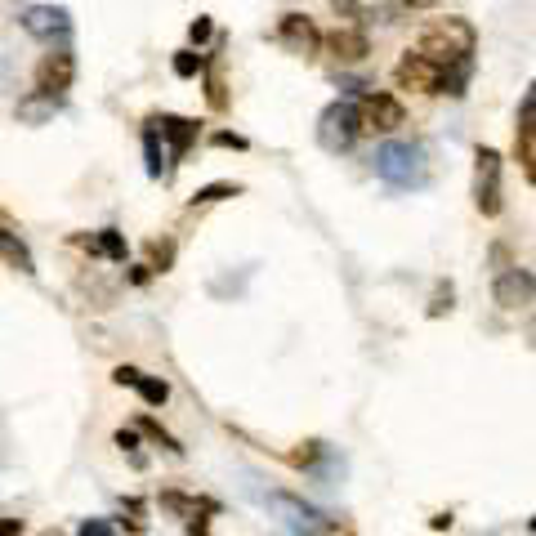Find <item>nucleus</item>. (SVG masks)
<instances>
[{
  "label": "nucleus",
  "mask_w": 536,
  "mask_h": 536,
  "mask_svg": "<svg viewBox=\"0 0 536 536\" xmlns=\"http://www.w3.org/2000/svg\"><path fill=\"white\" fill-rule=\"evenodd\" d=\"M474 45H478V32L469 18H434V23L420 27V41L416 50L425 54V59L443 63V67H474Z\"/></svg>",
  "instance_id": "1"
},
{
  "label": "nucleus",
  "mask_w": 536,
  "mask_h": 536,
  "mask_svg": "<svg viewBox=\"0 0 536 536\" xmlns=\"http://www.w3.org/2000/svg\"><path fill=\"white\" fill-rule=\"evenodd\" d=\"M469 72H474V67H443V63L425 59V54L411 45L394 67V81H398V90H411V94H452V99H461L469 85Z\"/></svg>",
  "instance_id": "2"
},
{
  "label": "nucleus",
  "mask_w": 536,
  "mask_h": 536,
  "mask_svg": "<svg viewBox=\"0 0 536 536\" xmlns=\"http://www.w3.org/2000/svg\"><path fill=\"white\" fill-rule=\"evenodd\" d=\"M376 175L385 179L389 188L407 193V188H420L429 179V152L425 143H402V139H389L376 148Z\"/></svg>",
  "instance_id": "3"
},
{
  "label": "nucleus",
  "mask_w": 536,
  "mask_h": 536,
  "mask_svg": "<svg viewBox=\"0 0 536 536\" xmlns=\"http://www.w3.org/2000/svg\"><path fill=\"white\" fill-rule=\"evenodd\" d=\"M362 139L358 130V99H335L318 117V143L327 152H349Z\"/></svg>",
  "instance_id": "4"
},
{
  "label": "nucleus",
  "mask_w": 536,
  "mask_h": 536,
  "mask_svg": "<svg viewBox=\"0 0 536 536\" xmlns=\"http://www.w3.org/2000/svg\"><path fill=\"white\" fill-rule=\"evenodd\" d=\"M501 175H505V161L496 148H478L474 152V206L483 219H496L505 206L501 197Z\"/></svg>",
  "instance_id": "5"
},
{
  "label": "nucleus",
  "mask_w": 536,
  "mask_h": 536,
  "mask_svg": "<svg viewBox=\"0 0 536 536\" xmlns=\"http://www.w3.org/2000/svg\"><path fill=\"white\" fill-rule=\"evenodd\" d=\"M407 126V108L385 90H362L358 94V130L362 134H394Z\"/></svg>",
  "instance_id": "6"
},
{
  "label": "nucleus",
  "mask_w": 536,
  "mask_h": 536,
  "mask_svg": "<svg viewBox=\"0 0 536 536\" xmlns=\"http://www.w3.org/2000/svg\"><path fill=\"white\" fill-rule=\"evenodd\" d=\"M273 41L282 45L286 54H295V59H318V50H322V32H318V23H313L309 14H300V9H291V14L277 18Z\"/></svg>",
  "instance_id": "7"
},
{
  "label": "nucleus",
  "mask_w": 536,
  "mask_h": 536,
  "mask_svg": "<svg viewBox=\"0 0 536 536\" xmlns=\"http://www.w3.org/2000/svg\"><path fill=\"white\" fill-rule=\"evenodd\" d=\"M148 126L161 134V143H166V157L170 166H179V161L188 157V148L201 139V121L193 117H175V112H161V117H148Z\"/></svg>",
  "instance_id": "8"
},
{
  "label": "nucleus",
  "mask_w": 536,
  "mask_h": 536,
  "mask_svg": "<svg viewBox=\"0 0 536 536\" xmlns=\"http://www.w3.org/2000/svg\"><path fill=\"white\" fill-rule=\"evenodd\" d=\"M18 23H23L27 36H36V41H45V45L63 41V36L72 32V14H67L63 5H27L23 14H18Z\"/></svg>",
  "instance_id": "9"
},
{
  "label": "nucleus",
  "mask_w": 536,
  "mask_h": 536,
  "mask_svg": "<svg viewBox=\"0 0 536 536\" xmlns=\"http://www.w3.org/2000/svg\"><path fill=\"white\" fill-rule=\"evenodd\" d=\"M72 81H76V54L72 50H50L36 63V90L50 94V99H67Z\"/></svg>",
  "instance_id": "10"
},
{
  "label": "nucleus",
  "mask_w": 536,
  "mask_h": 536,
  "mask_svg": "<svg viewBox=\"0 0 536 536\" xmlns=\"http://www.w3.org/2000/svg\"><path fill=\"white\" fill-rule=\"evenodd\" d=\"M161 510H170L175 519L188 523V536H210L206 523L210 514H219L215 501H206V496H188V492H161Z\"/></svg>",
  "instance_id": "11"
},
{
  "label": "nucleus",
  "mask_w": 536,
  "mask_h": 536,
  "mask_svg": "<svg viewBox=\"0 0 536 536\" xmlns=\"http://www.w3.org/2000/svg\"><path fill=\"white\" fill-rule=\"evenodd\" d=\"M322 45L331 50V59L335 63H344V67H353V63H367V54H371V36L362 32V27H335V32L322 36Z\"/></svg>",
  "instance_id": "12"
},
{
  "label": "nucleus",
  "mask_w": 536,
  "mask_h": 536,
  "mask_svg": "<svg viewBox=\"0 0 536 536\" xmlns=\"http://www.w3.org/2000/svg\"><path fill=\"white\" fill-rule=\"evenodd\" d=\"M532 295H536V277L528 273V268H505L492 286V300L501 304V309H519V304H528Z\"/></svg>",
  "instance_id": "13"
},
{
  "label": "nucleus",
  "mask_w": 536,
  "mask_h": 536,
  "mask_svg": "<svg viewBox=\"0 0 536 536\" xmlns=\"http://www.w3.org/2000/svg\"><path fill=\"white\" fill-rule=\"evenodd\" d=\"M112 380H117L121 389H134L148 407H166L170 402V385L166 380H157V376H143V371H134V367H117L112 371Z\"/></svg>",
  "instance_id": "14"
},
{
  "label": "nucleus",
  "mask_w": 536,
  "mask_h": 536,
  "mask_svg": "<svg viewBox=\"0 0 536 536\" xmlns=\"http://www.w3.org/2000/svg\"><path fill=\"white\" fill-rule=\"evenodd\" d=\"M59 108H63V99H50V94L32 90L18 99V121H23V126H45V121H54Z\"/></svg>",
  "instance_id": "15"
},
{
  "label": "nucleus",
  "mask_w": 536,
  "mask_h": 536,
  "mask_svg": "<svg viewBox=\"0 0 536 536\" xmlns=\"http://www.w3.org/2000/svg\"><path fill=\"white\" fill-rule=\"evenodd\" d=\"M143 157H148V175L152 179H170L175 175V166H170V157H166V143H161V134L143 121Z\"/></svg>",
  "instance_id": "16"
},
{
  "label": "nucleus",
  "mask_w": 536,
  "mask_h": 536,
  "mask_svg": "<svg viewBox=\"0 0 536 536\" xmlns=\"http://www.w3.org/2000/svg\"><path fill=\"white\" fill-rule=\"evenodd\" d=\"M81 246H90L94 255H108V260H126V237L117 228H103L94 237H81Z\"/></svg>",
  "instance_id": "17"
},
{
  "label": "nucleus",
  "mask_w": 536,
  "mask_h": 536,
  "mask_svg": "<svg viewBox=\"0 0 536 536\" xmlns=\"http://www.w3.org/2000/svg\"><path fill=\"white\" fill-rule=\"evenodd\" d=\"M0 260H9L18 268V273H36V264H32V255H27V246L18 242L14 233H5V228H0Z\"/></svg>",
  "instance_id": "18"
},
{
  "label": "nucleus",
  "mask_w": 536,
  "mask_h": 536,
  "mask_svg": "<svg viewBox=\"0 0 536 536\" xmlns=\"http://www.w3.org/2000/svg\"><path fill=\"white\" fill-rule=\"evenodd\" d=\"M206 103L215 112H224L228 108V90H224V76H219V67L215 63H206Z\"/></svg>",
  "instance_id": "19"
},
{
  "label": "nucleus",
  "mask_w": 536,
  "mask_h": 536,
  "mask_svg": "<svg viewBox=\"0 0 536 536\" xmlns=\"http://www.w3.org/2000/svg\"><path fill=\"white\" fill-rule=\"evenodd\" d=\"M170 264H175V242H148V268L152 273H170Z\"/></svg>",
  "instance_id": "20"
},
{
  "label": "nucleus",
  "mask_w": 536,
  "mask_h": 536,
  "mask_svg": "<svg viewBox=\"0 0 536 536\" xmlns=\"http://www.w3.org/2000/svg\"><path fill=\"white\" fill-rule=\"evenodd\" d=\"M237 193H242L237 184H206V188H197V193H193V206H215V201H228Z\"/></svg>",
  "instance_id": "21"
},
{
  "label": "nucleus",
  "mask_w": 536,
  "mask_h": 536,
  "mask_svg": "<svg viewBox=\"0 0 536 536\" xmlns=\"http://www.w3.org/2000/svg\"><path fill=\"white\" fill-rule=\"evenodd\" d=\"M139 429H143V434H148V438H152V443H157V447H166V452H170V456H184V447H179V443H175V438H170V434H166V429H161V425H157V420H148V416H143V420H139Z\"/></svg>",
  "instance_id": "22"
},
{
  "label": "nucleus",
  "mask_w": 536,
  "mask_h": 536,
  "mask_svg": "<svg viewBox=\"0 0 536 536\" xmlns=\"http://www.w3.org/2000/svg\"><path fill=\"white\" fill-rule=\"evenodd\" d=\"M206 54H197V50H179L175 54V76H197V72H206Z\"/></svg>",
  "instance_id": "23"
},
{
  "label": "nucleus",
  "mask_w": 536,
  "mask_h": 536,
  "mask_svg": "<svg viewBox=\"0 0 536 536\" xmlns=\"http://www.w3.org/2000/svg\"><path fill=\"white\" fill-rule=\"evenodd\" d=\"M210 32H215V23H210V18L201 14V18H193V27H188V41H193V45H206V41H210Z\"/></svg>",
  "instance_id": "24"
},
{
  "label": "nucleus",
  "mask_w": 536,
  "mask_h": 536,
  "mask_svg": "<svg viewBox=\"0 0 536 536\" xmlns=\"http://www.w3.org/2000/svg\"><path fill=\"white\" fill-rule=\"evenodd\" d=\"M76 536H117V528H112L108 519H85L81 528H76Z\"/></svg>",
  "instance_id": "25"
},
{
  "label": "nucleus",
  "mask_w": 536,
  "mask_h": 536,
  "mask_svg": "<svg viewBox=\"0 0 536 536\" xmlns=\"http://www.w3.org/2000/svg\"><path fill=\"white\" fill-rule=\"evenodd\" d=\"M117 447H121V452H130L134 461H139V434H134V429H117Z\"/></svg>",
  "instance_id": "26"
},
{
  "label": "nucleus",
  "mask_w": 536,
  "mask_h": 536,
  "mask_svg": "<svg viewBox=\"0 0 536 536\" xmlns=\"http://www.w3.org/2000/svg\"><path fill=\"white\" fill-rule=\"evenodd\" d=\"M215 143H219V148H246V139H242V134H233V130H219Z\"/></svg>",
  "instance_id": "27"
},
{
  "label": "nucleus",
  "mask_w": 536,
  "mask_h": 536,
  "mask_svg": "<svg viewBox=\"0 0 536 536\" xmlns=\"http://www.w3.org/2000/svg\"><path fill=\"white\" fill-rule=\"evenodd\" d=\"M0 536H23V519H0Z\"/></svg>",
  "instance_id": "28"
},
{
  "label": "nucleus",
  "mask_w": 536,
  "mask_h": 536,
  "mask_svg": "<svg viewBox=\"0 0 536 536\" xmlns=\"http://www.w3.org/2000/svg\"><path fill=\"white\" fill-rule=\"evenodd\" d=\"M148 277H152V268H148V264H139V268H134V273H130V282H134V286H143V282H148Z\"/></svg>",
  "instance_id": "29"
},
{
  "label": "nucleus",
  "mask_w": 536,
  "mask_h": 536,
  "mask_svg": "<svg viewBox=\"0 0 536 536\" xmlns=\"http://www.w3.org/2000/svg\"><path fill=\"white\" fill-rule=\"evenodd\" d=\"M528 179H532V184H536V161H532V166H528Z\"/></svg>",
  "instance_id": "30"
},
{
  "label": "nucleus",
  "mask_w": 536,
  "mask_h": 536,
  "mask_svg": "<svg viewBox=\"0 0 536 536\" xmlns=\"http://www.w3.org/2000/svg\"><path fill=\"white\" fill-rule=\"evenodd\" d=\"M532 532H536V519H532Z\"/></svg>",
  "instance_id": "31"
}]
</instances>
